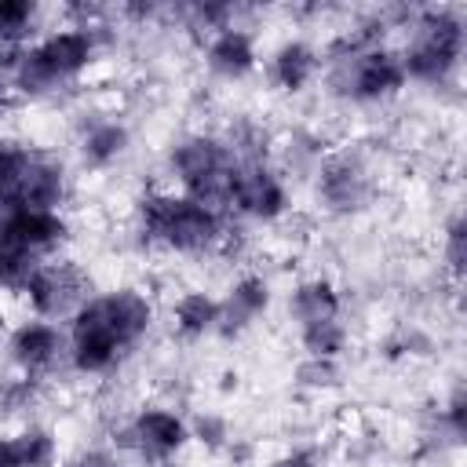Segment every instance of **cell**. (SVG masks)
<instances>
[{"label": "cell", "mask_w": 467, "mask_h": 467, "mask_svg": "<svg viewBox=\"0 0 467 467\" xmlns=\"http://www.w3.org/2000/svg\"><path fill=\"white\" fill-rule=\"evenodd\" d=\"M150 328V303L124 288L84 303L73 317V365L80 372H102L113 358Z\"/></svg>", "instance_id": "6da1fadb"}, {"label": "cell", "mask_w": 467, "mask_h": 467, "mask_svg": "<svg viewBox=\"0 0 467 467\" xmlns=\"http://www.w3.org/2000/svg\"><path fill=\"white\" fill-rule=\"evenodd\" d=\"M142 234L182 252H201L219 241V215L193 197L157 193L142 201Z\"/></svg>", "instance_id": "7a4b0ae2"}, {"label": "cell", "mask_w": 467, "mask_h": 467, "mask_svg": "<svg viewBox=\"0 0 467 467\" xmlns=\"http://www.w3.org/2000/svg\"><path fill=\"white\" fill-rule=\"evenodd\" d=\"M91 33L84 29H66V33H55L47 40H40L36 47H29L26 55H18L15 62V80L18 88L26 91H40L62 77H73L77 69L88 66L91 58Z\"/></svg>", "instance_id": "3957f363"}, {"label": "cell", "mask_w": 467, "mask_h": 467, "mask_svg": "<svg viewBox=\"0 0 467 467\" xmlns=\"http://www.w3.org/2000/svg\"><path fill=\"white\" fill-rule=\"evenodd\" d=\"M171 164L193 201H201L208 208L215 201H230L237 164L230 161L226 146H219L215 139H186L182 146H175Z\"/></svg>", "instance_id": "277c9868"}, {"label": "cell", "mask_w": 467, "mask_h": 467, "mask_svg": "<svg viewBox=\"0 0 467 467\" xmlns=\"http://www.w3.org/2000/svg\"><path fill=\"white\" fill-rule=\"evenodd\" d=\"M460 51H463V26H460V18L449 15V11H431L420 22V29H416V36H412V44H409V51L401 58L405 77L412 73L420 80H441L456 66Z\"/></svg>", "instance_id": "5b68a950"}, {"label": "cell", "mask_w": 467, "mask_h": 467, "mask_svg": "<svg viewBox=\"0 0 467 467\" xmlns=\"http://www.w3.org/2000/svg\"><path fill=\"white\" fill-rule=\"evenodd\" d=\"M62 234H66V223L55 212L7 204L4 215H0V248L4 252L36 255V252L51 248L55 241H62Z\"/></svg>", "instance_id": "8992f818"}, {"label": "cell", "mask_w": 467, "mask_h": 467, "mask_svg": "<svg viewBox=\"0 0 467 467\" xmlns=\"http://www.w3.org/2000/svg\"><path fill=\"white\" fill-rule=\"evenodd\" d=\"M230 201H237V208H244L248 215L274 219L285 208V190L263 164H244V168L234 171Z\"/></svg>", "instance_id": "52a82bcc"}, {"label": "cell", "mask_w": 467, "mask_h": 467, "mask_svg": "<svg viewBox=\"0 0 467 467\" xmlns=\"http://www.w3.org/2000/svg\"><path fill=\"white\" fill-rule=\"evenodd\" d=\"M26 292H29L33 306H36L44 317H55V314H66V310L80 299L84 281H80V274H77L73 266L58 263V266H40V270L33 274V281H29Z\"/></svg>", "instance_id": "ba28073f"}, {"label": "cell", "mask_w": 467, "mask_h": 467, "mask_svg": "<svg viewBox=\"0 0 467 467\" xmlns=\"http://www.w3.org/2000/svg\"><path fill=\"white\" fill-rule=\"evenodd\" d=\"M354 77H350V91L358 99H379L390 95L405 84V66L394 51H365L354 55Z\"/></svg>", "instance_id": "9c48e42d"}, {"label": "cell", "mask_w": 467, "mask_h": 467, "mask_svg": "<svg viewBox=\"0 0 467 467\" xmlns=\"http://www.w3.org/2000/svg\"><path fill=\"white\" fill-rule=\"evenodd\" d=\"M58 201H62V168L51 164L47 157H33L29 171L22 175V182H18V190H15V197L7 204L55 212Z\"/></svg>", "instance_id": "30bf717a"}, {"label": "cell", "mask_w": 467, "mask_h": 467, "mask_svg": "<svg viewBox=\"0 0 467 467\" xmlns=\"http://www.w3.org/2000/svg\"><path fill=\"white\" fill-rule=\"evenodd\" d=\"M131 438L139 441V449L146 452V456H171L182 441H186V427H182V420L179 416H171V412H164V409H150V412H142L139 420H135V427H131Z\"/></svg>", "instance_id": "8fae6325"}, {"label": "cell", "mask_w": 467, "mask_h": 467, "mask_svg": "<svg viewBox=\"0 0 467 467\" xmlns=\"http://www.w3.org/2000/svg\"><path fill=\"white\" fill-rule=\"evenodd\" d=\"M62 350V336L58 328L44 325V321H33V325H22L15 336H11V354L15 361L26 368V372H44Z\"/></svg>", "instance_id": "7c38bea8"}, {"label": "cell", "mask_w": 467, "mask_h": 467, "mask_svg": "<svg viewBox=\"0 0 467 467\" xmlns=\"http://www.w3.org/2000/svg\"><path fill=\"white\" fill-rule=\"evenodd\" d=\"M208 62H212V69L223 73V77H241V73H248V69L255 66V47H252L248 33H241V29H223V33L212 40V47H208Z\"/></svg>", "instance_id": "4fadbf2b"}, {"label": "cell", "mask_w": 467, "mask_h": 467, "mask_svg": "<svg viewBox=\"0 0 467 467\" xmlns=\"http://www.w3.org/2000/svg\"><path fill=\"white\" fill-rule=\"evenodd\" d=\"M292 310H296V317L303 321V328H310V325L336 321V314H339V299H336V292H332L328 281H306V285L296 292Z\"/></svg>", "instance_id": "5bb4252c"}, {"label": "cell", "mask_w": 467, "mask_h": 467, "mask_svg": "<svg viewBox=\"0 0 467 467\" xmlns=\"http://www.w3.org/2000/svg\"><path fill=\"white\" fill-rule=\"evenodd\" d=\"M321 193H325L328 204H336V208H354V204L365 197L361 171H358L350 161H336V164H328L325 175H321Z\"/></svg>", "instance_id": "9a60e30c"}, {"label": "cell", "mask_w": 467, "mask_h": 467, "mask_svg": "<svg viewBox=\"0 0 467 467\" xmlns=\"http://www.w3.org/2000/svg\"><path fill=\"white\" fill-rule=\"evenodd\" d=\"M310 73H314V51H310L306 44H285V47L277 51V58H274V77H277L285 88L299 91V88L310 80Z\"/></svg>", "instance_id": "2e32d148"}, {"label": "cell", "mask_w": 467, "mask_h": 467, "mask_svg": "<svg viewBox=\"0 0 467 467\" xmlns=\"http://www.w3.org/2000/svg\"><path fill=\"white\" fill-rule=\"evenodd\" d=\"M266 285L259 281V277H244L237 288H234V296H230V303H226V314L219 310V321L226 317L230 325H244L248 317H255L263 306H266Z\"/></svg>", "instance_id": "e0dca14e"}, {"label": "cell", "mask_w": 467, "mask_h": 467, "mask_svg": "<svg viewBox=\"0 0 467 467\" xmlns=\"http://www.w3.org/2000/svg\"><path fill=\"white\" fill-rule=\"evenodd\" d=\"M175 321H179V328H182L186 336H197V332H204V328H212V325L219 321V303L208 299L204 292H190V296L179 299Z\"/></svg>", "instance_id": "ac0fdd59"}, {"label": "cell", "mask_w": 467, "mask_h": 467, "mask_svg": "<svg viewBox=\"0 0 467 467\" xmlns=\"http://www.w3.org/2000/svg\"><path fill=\"white\" fill-rule=\"evenodd\" d=\"M29 164H33V153L26 146H18L11 139H0V197L4 201L15 197V190H18L22 175L29 171Z\"/></svg>", "instance_id": "d6986e66"}, {"label": "cell", "mask_w": 467, "mask_h": 467, "mask_svg": "<svg viewBox=\"0 0 467 467\" xmlns=\"http://www.w3.org/2000/svg\"><path fill=\"white\" fill-rule=\"evenodd\" d=\"M124 142H128V135H124L120 124H99V128H91L88 139H84V157H88L91 164H106V161H113V157L124 150Z\"/></svg>", "instance_id": "ffe728a7"}, {"label": "cell", "mask_w": 467, "mask_h": 467, "mask_svg": "<svg viewBox=\"0 0 467 467\" xmlns=\"http://www.w3.org/2000/svg\"><path fill=\"white\" fill-rule=\"evenodd\" d=\"M15 445H18L22 467H47L51 463L55 445H51V434L47 431H26V434L15 438Z\"/></svg>", "instance_id": "44dd1931"}, {"label": "cell", "mask_w": 467, "mask_h": 467, "mask_svg": "<svg viewBox=\"0 0 467 467\" xmlns=\"http://www.w3.org/2000/svg\"><path fill=\"white\" fill-rule=\"evenodd\" d=\"M303 343L314 358H332L339 347H343V328L336 321H325V325H310L303 328Z\"/></svg>", "instance_id": "7402d4cb"}, {"label": "cell", "mask_w": 467, "mask_h": 467, "mask_svg": "<svg viewBox=\"0 0 467 467\" xmlns=\"http://www.w3.org/2000/svg\"><path fill=\"white\" fill-rule=\"evenodd\" d=\"M29 18H33V4L29 0H0V36L4 40L22 36Z\"/></svg>", "instance_id": "603a6c76"}, {"label": "cell", "mask_w": 467, "mask_h": 467, "mask_svg": "<svg viewBox=\"0 0 467 467\" xmlns=\"http://www.w3.org/2000/svg\"><path fill=\"white\" fill-rule=\"evenodd\" d=\"M449 263L452 270H463V223L460 219L449 226Z\"/></svg>", "instance_id": "cb8c5ba5"}, {"label": "cell", "mask_w": 467, "mask_h": 467, "mask_svg": "<svg viewBox=\"0 0 467 467\" xmlns=\"http://www.w3.org/2000/svg\"><path fill=\"white\" fill-rule=\"evenodd\" d=\"M0 467H22V456H18L15 438H0Z\"/></svg>", "instance_id": "d4e9b609"}, {"label": "cell", "mask_w": 467, "mask_h": 467, "mask_svg": "<svg viewBox=\"0 0 467 467\" xmlns=\"http://www.w3.org/2000/svg\"><path fill=\"white\" fill-rule=\"evenodd\" d=\"M15 62H18V55H0V99L7 91V77H15Z\"/></svg>", "instance_id": "484cf974"}, {"label": "cell", "mask_w": 467, "mask_h": 467, "mask_svg": "<svg viewBox=\"0 0 467 467\" xmlns=\"http://www.w3.org/2000/svg\"><path fill=\"white\" fill-rule=\"evenodd\" d=\"M73 467H117V463H113L106 452H88V456H80Z\"/></svg>", "instance_id": "4316f807"}, {"label": "cell", "mask_w": 467, "mask_h": 467, "mask_svg": "<svg viewBox=\"0 0 467 467\" xmlns=\"http://www.w3.org/2000/svg\"><path fill=\"white\" fill-rule=\"evenodd\" d=\"M449 420H452V431L460 434V431H463V398H460V394H456L452 405H449Z\"/></svg>", "instance_id": "83f0119b"}, {"label": "cell", "mask_w": 467, "mask_h": 467, "mask_svg": "<svg viewBox=\"0 0 467 467\" xmlns=\"http://www.w3.org/2000/svg\"><path fill=\"white\" fill-rule=\"evenodd\" d=\"M277 467H314V456H310V452H292V456H285Z\"/></svg>", "instance_id": "f1b7e54d"}]
</instances>
